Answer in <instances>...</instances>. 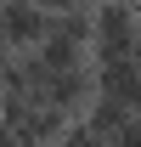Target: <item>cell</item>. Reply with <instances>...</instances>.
Wrapping results in <instances>:
<instances>
[{
	"instance_id": "obj_1",
	"label": "cell",
	"mask_w": 141,
	"mask_h": 147,
	"mask_svg": "<svg viewBox=\"0 0 141 147\" xmlns=\"http://www.w3.org/2000/svg\"><path fill=\"white\" fill-rule=\"evenodd\" d=\"M90 74H96V96L141 113V68L130 51H90Z\"/></svg>"
},
{
	"instance_id": "obj_2",
	"label": "cell",
	"mask_w": 141,
	"mask_h": 147,
	"mask_svg": "<svg viewBox=\"0 0 141 147\" xmlns=\"http://www.w3.org/2000/svg\"><path fill=\"white\" fill-rule=\"evenodd\" d=\"M51 28V11L40 0H0V45L6 51H34Z\"/></svg>"
},
{
	"instance_id": "obj_3",
	"label": "cell",
	"mask_w": 141,
	"mask_h": 147,
	"mask_svg": "<svg viewBox=\"0 0 141 147\" xmlns=\"http://www.w3.org/2000/svg\"><path fill=\"white\" fill-rule=\"evenodd\" d=\"M90 96H96V74H90V62H79V68H56L51 79H45V102L62 108L68 119L90 108Z\"/></svg>"
},
{
	"instance_id": "obj_4",
	"label": "cell",
	"mask_w": 141,
	"mask_h": 147,
	"mask_svg": "<svg viewBox=\"0 0 141 147\" xmlns=\"http://www.w3.org/2000/svg\"><path fill=\"white\" fill-rule=\"evenodd\" d=\"M34 57L45 62V74H56V68H79V62H90V45L62 40V34H51V28H45V40L34 45Z\"/></svg>"
},
{
	"instance_id": "obj_5",
	"label": "cell",
	"mask_w": 141,
	"mask_h": 147,
	"mask_svg": "<svg viewBox=\"0 0 141 147\" xmlns=\"http://www.w3.org/2000/svg\"><path fill=\"white\" fill-rule=\"evenodd\" d=\"M45 11H62V6H79V0H40Z\"/></svg>"
}]
</instances>
